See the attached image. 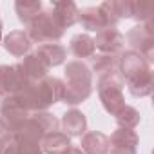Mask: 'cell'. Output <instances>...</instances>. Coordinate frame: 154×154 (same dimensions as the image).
I'll return each instance as SVG.
<instances>
[{"mask_svg":"<svg viewBox=\"0 0 154 154\" xmlns=\"http://www.w3.org/2000/svg\"><path fill=\"white\" fill-rule=\"evenodd\" d=\"M120 76L127 82L129 93L134 98H143L152 93V69L150 62L136 53V51H125L120 54Z\"/></svg>","mask_w":154,"mask_h":154,"instance_id":"1","label":"cell"},{"mask_svg":"<svg viewBox=\"0 0 154 154\" xmlns=\"http://www.w3.org/2000/svg\"><path fill=\"white\" fill-rule=\"evenodd\" d=\"M63 82L54 76H45L40 82H29L26 84L18 93L13 96L20 102V105L29 112L45 111L53 103H58L62 100Z\"/></svg>","mask_w":154,"mask_h":154,"instance_id":"2","label":"cell"},{"mask_svg":"<svg viewBox=\"0 0 154 154\" xmlns=\"http://www.w3.org/2000/svg\"><path fill=\"white\" fill-rule=\"evenodd\" d=\"M93 91V72L87 63L74 60L65 65V84L62 91V100L67 105L82 103L89 98Z\"/></svg>","mask_w":154,"mask_h":154,"instance_id":"3","label":"cell"},{"mask_svg":"<svg viewBox=\"0 0 154 154\" xmlns=\"http://www.w3.org/2000/svg\"><path fill=\"white\" fill-rule=\"evenodd\" d=\"M26 35L29 36L31 42H38V44H56V40H60L63 36V29L54 20L51 9H45V11L42 9L27 24Z\"/></svg>","mask_w":154,"mask_h":154,"instance_id":"4","label":"cell"},{"mask_svg":"<svg viewBox=\"0 0 154 154\" xmlns=\"http://www.w3.org/2000/svg\"><path fill=\"white\" fill-rule=\"evenodd\" d=\"M98 94H100L103 109L109 114L114 116L125 105V100H123V80H122L120 72L100 76L98 78Z\"/></svg>","mask_w":154,"mask_h":154,"instance_id":"5","label":"cell"},{"mask_svg":"<svg viewBox=\"0 0 154 154\" xmlns=\"http://www.w3.org/2000/svg\"><path fill=\"white\" fill-rule=\"evenodd\" d=\"M127 42L132 47V51L143 54L150 62L152 60V51H154V26H152V20H147L143 24L134 26L127 33Z\"/></svg>","mask_w":154,"mask_h":154,"instance_id":"6","label":"cell"},{"mask_svg":"<svg viewBox=\"0 0 154 154\" xmlns=\"http://www.w3.org/2000/svg\"><path fill=\"white\" fill-rule=\"evenodd\" d=\"M29 114L31 112L26 111L13 94L4 96V100H0V120L4 122L8 132H15L29 118Z\"/></svg>","mask_w":154,"mask_h":154,"instance_id":"7","label":"cell"},{"mask_svg":"<svg viewBox=\"0 0 154 154\" xmlns=\"http://www.w3.org/2000/svg\"><path fill=\"white\" fill-rule=\"evenodd\" d=\"M125 44V36L116 29V27H107L96 33L94 38V47L102 51V54H118L122 53Z\"/></svg>","mask_w":154,"mask_h":154,"instance_id":"8","label":"cell"},{"mask_svg":"<svg viewBox=\"0 0 154 154\" xmlns=\"http://www.w3.org/2000/svg\"><path fill=\"white\" fill-rule=\"evenodd\" d=\"M22 74L26 76L27 82H40L44 80L47 72H49V67L44 63V60L36 54V53H29L24 56V60L18 63Z\"/></svg>","mask_w":154,"mask_h":154,"instance_id":"9","label":"cell"},{"mask_svg":"<svg viewBox=\"0 0 154 154\" xmlns=\"http://www.w3.org/2000/svg\"><path fill=\"white\" fill-rule=\"evenodd\" d=\"M51 13L63 31L71 27L72 24H76V20H78V8H76L74 2H67V0L65 2H53Z\"/></svg>","mask_w":154,"mask_h":154,"instance_id":"10","label":"cell"},{"mask_svg":"<svg viewBox=\"0 0 154 154\" xmlns=\"http://www.w3.org/2000/svg\"><path fill=\"white\" fill-rule=\"evenodd\" d=\"M40 145H42V152L45 154H65L71 149V138L65 132L56 131V132L45 134Z\"/></svg>","mask_w":154,"mask_h":154,"instance_id":"11","label":"cell"},{"mask_svg":"<svg viewBox=\"0 0 154 154\" xmlns=\"http://www.w3.org/2000/svg\"><path fill=\"white\" fill-rule=\"evenodd\" d=\"M82 152L84 154H107L109 152V138L103 132H85L82 136Z\"/></svg>","mask_w":154,"mask_h":154,"instance_id":"12","label":"cell"},{"mask_svg":"<svg viewBox=\"0 0 154 154\" xmlns=\"http://www.w3.org/2000/svg\"><path fill=\"white\" fill-rule=\"evenodd\" d=\"M62 127L65 131V134L71 138V136H82L85 134V129H87V120H85V114L82 111H76V109H71L63 114L62 118Z\"/></svg>","mask_w":154,"mask_h":154,"instance_id":"13","label":"cell"},{"mask_svg":"<svg viewBox=\"0 0 154 154\" xmlns=\"http://www.w3.org/2000/svg\"><path fill=\"white\" fill-rule=\"evenodd\" d=\"M31 45H33V42L26 35V31H11L4 38L6 51L11 53V54H15V56H26V54H29Z\"/></svg>","mask_w":154,"mask_h":154,"instance_id":"14","label":"cell"},{"mask_svg":"<svg viewBox=\"0 0 154 154\" xmlns=\"http://www.w3.org/2000/svg\"><path fill=\"white\" fill-rule=\"evenodd\" d=\"M36 54H38V56L44 60V63L51 69V67H56V65L63 63L67 51H65L60 44H42V45H38Z\"/></svg>","mask_w":154,"mask_h":154,"instance_id":"15","label":"cell"},{"mask_svg":"<svg viewBox=\"0 0 154 154\" xmlns=\"http://www.w3.org/2000/svg\"><path fill=\"white\" fill-rule=\"evenodd\" d=\"M84 26V29L87 31H96L100 33L102 29H107L105 24H103V17L100 13L98 8H84V9H78V20Z\"/></svg>","mask_w":154,"mask_h":154,"instance_id":"16","label":"cell"},{"mask_svg":"<svg viewBox=\"0 0 154 154\" xmlns=\"http://www.w3.org/2000/svg\"><path fill=\"white\" fill-rule=\"evenodd\" d=\"M93 71L100 76L120 72V56L118 54H94L93 56Z\"/></svg>","mask_w":154,"mask_h":154,"instance_id":"17","label":"cell"},{"mask_svg":"<svg viewBox=\"0 0 154 154\" xmlns=\"http://www.w3.org/2000/svg\"><path fill=\"white\" fill-rule=\"evenodd\" d=\"M94 38H91L89 35H74L71 38V53L76 58H93L94 56Z\"/></svg>","mask_w":154,"mask_h":154,"instance_id":"18","label":"cell"},{"mask_svg":"<svg viewBox=\"0 0 154 154\" xmlns=\"http://www.w3.org/2000/svg\"><path fill=\"white\" fill-rule=\"evenodd\" d=\"M15 9H17V15H18L20 22H24L27 26L42 11V2L40 0H31V2H27V0H18L15 4Z\"/></svg>","mask_w":154,"mask_h":154,"instance_id":"19","label":"cell"},{"mask_svg":"<svg viewBox=\"0 0 154 154\" xmlns=\"http://www.w3.org/2000/svg\"><path fill=\"white\" fill-rule=\"evenodd\" d=\"M114 118H116L118 127H122V129H131V131H132V129L140 123V120H141L140 112H138L134 107H131V105H123V107L114 114Z\"/></svg>","mask_w":154,"mask_h":154,"instance_id":"20","label":"cell"},{"mask_svg":"<svg viewBox=\"0 0 154 154\" xmlns=\"http://www.w3.org/2000/svg\"><path fill=\"white\" fill-rule=\"evenodd\" d=\"M111 145H127V147H136L138 145V134L131 129H122L118 127L111 138H109V147Z\"/></svg>","mask_w":154,"mask_h":154,"instance_id":"21","label":"cell"},{"mask_svg":"<svg viewBox=\"0 0 154 154\" xmlns=\"http://www.w3.org/2000/svg\"><path fill=\"white\" fill-rule=\"evenodd\" d=\"M31 116H33V118H35V122H36V123L44 129V132H45V134L56 132V131H58V127H60V120H58L54 114L47 112V111L31 112Z\"/></svg>","mask_w":154,"mask_h":154,"instance_id":"22","label":"cell"},{"mask_svg":"<svg viewBox=\"0 0 154 154\" xmlns=\"http://www.w3.org/2000/svg\"><path fill=\"white\" fill-rule=\"evenodd\" d=\"M152 11H154V8L150 2H143V0L132 2V18H136L138 22L152 20Z\"/></svg>","mask_w":154,"mask_h":154,"instance_id":"23","label":"cell"},{"mask_svg":"<svg viewBox=\"0 0 154 154\" xmlns=\"http://www.w3.org/2000/svg\"><path fill=\"white\" fill-rule=\"evenodd\" d=\"M15 140H17L18 154H44V152H42V145H40L38 141L22 140V138H15Z\"/></svg>","mask_w":154,"mask_h":154,"instance_id":"24","label":"cell"},{"mask_svg":"<svg viewBox=\"0 0 154 154\" xmlns=\"http://www.w3.org/2000/svg\"><path fill=\"white\" fill-rule=\"evenodd\" d=\"M107 154H136V147H127V145H111Z\"/></svg>","mask_w":154,"mask_h":154,"instance_id":"25","label":"cell"},{"mask_svg":"<svg viewBox=\"0 0 154 154\" xmlns=\"http://www.w3.org/2000/svg\"><path fill=\"white\" fill-rule=\"evenodd\" d=\"M65 154H84V152H82V149H80V147H71Z\"/></svg>","mask_w":154,"mask_h":154,"instance_id":"26","label":"cell"},{"mask_svg":"<svg viewBox=\"0 0 154 154\" xmlns=\"http://www.w3.org/2000/svg\"><path fill=\"white\" fill-rule=\"evenodd\" d=\"M4 132H6V125H4V122H2V120H0V136H2Z\"/></svg>","mask_w":154,"mask_h":154,"instance_id":"27","label":"cell"},{"mask_svg":"<svg viewBox=\"0 0 154 154\" xmlns=\"http://www.w3.org/2000/svg\"><path fill=\"white\" fill-rule=\"evenodd\" d=\"M0 40H2V24H0Z\"/></svg>","mask_w":154,"mask_h":154,"instance_id":"28","label":"cell"}]
</instances>
